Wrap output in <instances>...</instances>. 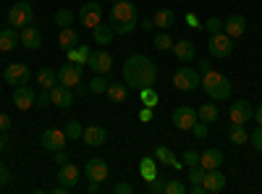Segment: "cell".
<instances>
[{"label":"cell","instance_id":"cell-1","mask_svg":"<svg viewBox=\"0 0 262 194\" xmlns=\"http://www.w3.org/2000/svg\"><path fill=\"white\" fill-rule=\"evenodd\" d=\"M158 79V66L152 63L147 55H131L123 60V81L126 87H134V90H142V87H152Z\"/></svg>","mask_w":262,"mask_h":194},{"label":"cell","instance_id":"cell-2","mask_svg":"<svg viewBox=\"0 0 262 194\" xmlns=\"http://www.w3.org/2000/svg\"><path fill=\"white\" fill-rule=\"evenodd\" d=\"M107 24L113 27V32L116 34H131L137 29V24H139V11H137V6L131 3V0H118V3H113V8H111V21Z\"/></svg>","mask_w":262,"mask_h":194},{"label":"cell","instance_id":"cell-3","mask_svg":"<svg viewBox=\"0 0 262 194\" xmlns=\"http://www.w3.org/2000/svg\"><path fill=\"white\" fill-rule=\"evenodd\" d=\"M202 87H205V92L210 95V100H215V102L228 100L231 92H233L231 79H228L226 74H221V71H212V69L202 74Z\"/></svg>","mask_w":262,"mask_h":194},{"label":"cell","instance_id":"cell-4","mask_svg":"<svg viewBox=\"0 0 262 194\" xmlns=\"http://www.w3.org/2000/svg\"><path fill=\"white\" fill-rule=\"evenodd\" d=\"M173 87H176L179 92H194L196 87H202V76H200V71H194L189 66H181V69H176V74H173Z\"/></svg>","mask_w":262,"mask_h":194},{"label":"cell","instance_id":"cell-5","mask_svg":"<svg viewBox=\"0 0 262 194\" xmlns=\"http://www.w3.org/2000/svg\"><path fill=\"white\" fill-rule=\"evenodd\" d=\"M32 18H34V11H32V3H27V0H18V3H13L11 11H8V24H11L13 29L29 27Z\"/></svg>","mask_w":262,"mask_h":194},{"label":"cell","instance_id":"cell-6","mask_svg":"<svg viewBox=\"0 0 262 194\" xmlns=\"http://www.w3.org/2000/svg\"><path fill=\"white\" fill-rule=\"evenodd\" d=\"M79 81H84V66L66 60L63 66L58 69V84H63V87H71V90H74Z\"/></svg>","mask_w":262,"mask_h":194},{"label":"cell","instance_id":"cell-7","mask_svg":"<svg viewBox=\"0 0 262 194\" xmlns=\"http://www.w3.org/2000/svg\"><path fill=\"white\" fill-rule=\"evenodd\" d=\"M207 50H210L212 58H228L231 50H233V39H231L226 32H215V34H210V39H207Z\"/></svg>","mask_w":262,"mask_h":194},{"label":"cell","instance_id":"cell-8","mask_svg":"<svg viewBox=\"0 0 262 194\" xmlns=\"http://www.w3.org/2000/svg\"><path fill=\"white\" fill-rule=\"evenodd\" d=\"M76 18H79V24H81V27L95 29V27L100 24V21H102V6H100V3H95V0H90V3H84V6L79 8Z\"/></svg>","mask_w":262,"mask_h":194},{"label":"cell","instance_id":"cell-9","mask_svg":"<svg viewBox=\"0 0 262 194\" xmlns=\"http://www.w3.org/2000/svg\"><path fill=\"white\" fill-rule=\"evenodd\" d=\"M3 76H6V84H11V87H21V84H29L32 71H29L27 63H8Z\"/></svg>","mask_w":262,"mask_h":194},{"label":"cell","instance_id":"cell-10","mask_svg":"<svg viewBox=\"0 0 262 194\" xmlns=\"http://www.w3.org/2000/svg\"><path fill=\"white\" fill-rule=\"evenodd\" d=\"M66 142H69V137H66V132H60V128H45L39 137V144L50 149V153H58V149H66Z\"/></svg>","mask_w":262,"mask_h":194},{"label":"cell","instance_id":"cell-11","mask_svg":"<svg viewBox=\"0 0 262 194\" xmlns=\"http://www.w3.org/2000/svg\"><path fill=\"white\" fill-rule=\"evenodd\" d=\"M86 66H90L95 74H111L113 69V55L107 53V50H92L90 53V60H86Z\"/></svg>","mask_w":262,"mask_h":194},{"label":"cell","instance_id":"cell-12","mask_svg":"<svg viewBox=\"0 0 262 194\" xmlns=\"http://www.w3.org/2000/svg\"><path fill=\"white\" fill-rule=\"evenodd\" d=\"M196 121H200V118H196V111H194V107H189V105H181V107L173 111V126L181 128V132H191V126Z\"/></svg>","mask_w":262,"mask_h":194},{"label":"cell","instance_id":"cell-13","mask_svg":"<svg viewBox=\"0 0 262 194\" xmlns=\"http://www.w3.org/2000/svg\"><path fill=\"white\" fill-rule=\"evenodd\" d=\"M252 116H254V107H252L249 100H236V102H231V107H228L231 123H247Z\"/></svg>","mask_w":262,"mask_h":194},{"label":"cell","instance_id":"cell-14","mask_svg":"<svg viewBox=\"0 0 262 194\" xmlns=\"http://www.w3.org/2000/svg\"><path fill=\"white\" fill-rule=\"evenodd\" d=\"M13 105L18 111H29V107L37 105V92L29 87V84H21V87H13Z\"/></svg>","mask_w":262,"mask_h":194},{"label":"cell","instance_id":"cell-15","mask_svg":"<svg viewBox=\"0 0 262 194\" xmlns=\"http://www.w3.org/2000/svg\"><path fill=\"white\" fill-rule=\"evenodd\" d=\"M223 32H226L231 39L244 37V32H247V18H244L242 13H231L228 18H223Z\"/></svg>","mask_w":262,"mask_h":194},{"label":"cell","instance_id":"cell-16","mask_svg":"<svg viewBox=\"0 0 262 194\" xmlns=\"http://www.w3.org/2000/svg\"><path fill=\"white\" fill-rule=\"evenodd\" d=\"M202 186H205V194H217V191H223V189H226V176L221 174V168L205 170Z\"/></svg>","mask_w":262,"mask_h":194},{"label":"cell","instance_id":"cell-17","mask_svg":"<svg viewBox=\"0 0 262 194\" xmlns=\"http://www.w3.org/2000/svg\"><path fill=\"white\" fill-rule=\"evenodd\" d=\"M107 176H111V168H107L105 158H90V163H86V179L102 184Z\"/></svg>","mask_w":262,"mask_h":194},{"label":"cell","instance_id":"cell-18","mask_svg":"<svg viewBox=\"0 0 262 194\" xmlns=\"http://www.w3.org/2000/svg\"><path fill=\"white\" fill-rule=\"evenodd\" d=\"M81 142L86 147H102L107 142V132H105V126L95 123V126H86L84 128V134H81Z\"/></svg>","mask_w":262,"mask_h":194},{"label":"cell","instance_id":"cell-19","mask_svg":"<svg viewBox=\"0 0 262 194\" xmlns=\"http://www.w3.org/2000/svg\"><path fill=\"white\" fill-rule=\"evenodd\" d=\"M74 100H76V95H74V90H71V87L55 84V87L50 90V102H53L55 107H71V105H74Z\"/></svg>","mask_w":262,"mask_h":194},{"label":"cell","instance_id":"cell-20","mask_svg":"<svg viewBox=\"0 0 262 194\" xmlns=\"http://www.w3.org/2000/svg\"><path fill=\"white\" fill-rule=\"evenodd\" d=\"M79 179H81V174H79V168H76L74 163H63V165H60V170H58V184L74 189V186L79 184Z\"/></svg>","mask_w":262,"mask_h":194},{"label":"cell","instance_id":"cell-21","mask_svg":"<svg viewBox=\"0 0 262 194\" xmlns=\"http://www.w3.org/2000/svg\"><path fill=\"white\" fill-rule=\"evenodd\" d=\"M18 34H21V45H24L27 50H37V48L42 45V32H39L34 24L24 27V29H21Z\"/></svg>","mask_w":262,"mask_h":194},{"label":"cell","instance_id":"cell-22","mask_svg":"<svg viewBox=\"0 0 262 194\" xmlns=\"http://www.w3.org/2000/svg\"><path fill=\"white\" fill-rule=\"evenodd\" d=\"M113 37H116L113 27H111V24H102V21L92 29V39H95V45H97V48H107V45L113 42Z\"/></svg>","mask_w":262,"mask_h":194},{"label":"cell","instance_id":"cell-23","mask_svg":"<svg viewBox=\"0 0 262 194\" xmlns=\"http://www.w3.org/2000/svg\"><path fill=\"white\" fill-rule=\"evenodd\" d=\"M173 55H176L181 63H189V60H194V55H196L194 42H191V39H179V42H173Z\"/></svg>","mask_w":262,"mask_h":194},{"label":"cell","instance_id":"cell-24","mask_svg":"<svg viewBox=\"0 0 262 194\" xmlns=\"http://www.w3.org/2000/svg\"><path fill=\"white\" fill-rule=\"evenodd\" d=\"M200 165L205 170H212V168H221L223 165V153L217 147H210L205 153H200Z\"/></svg>","mask_w":262,"mask_h":194},{"label":"cell","instance_id":"cell-25","mask_svg":"<svg viewBox=\"0 0 262 194\" xmlns=\"http://www.w3.org/2000/svg\"><path fill=\"white\" fill-rule=\"evenodd\" d=\"M21 45V34H18V29H0V50L3 53H11V50H16Z\"/></svg>","mask_w":262,"mask_h":194},{"label":"cell","instance_id":"cell-26","mask_svg":"<svg viewBox=\"0 0 262 194\" xmlns=\"http://www.w3.org/2000/svg\"><path fill=\"white\" fill-rule=\"evenodd\" d=\"M152 24H155V29H170L173 24H176V13H173V8H160L152 13Z\"/></svg>","mask_w":262,"mask_h":194},{"label":"cell","instance_id":"cell-27","mask_svg":"<svg viewBox=\"0 0 262 194\" xmlns=\"http://www.w3.org/2000/svg\"><path fill=\"white\" fill-rule=\"evenodd\" d=\"M139 176L144 179V181H155L160 174H158V160H155V155H144L142 160H139Z\"/></svg>","mask_w":262,"mask_h":194},{"label":"cell","instance_id":"cell-28","mask_svg":"<svg viewBox=\"0 0 262 194\" xmlns=\"http://www.w3.org/2000/svg\"><path fill=\"white\" fill-rule=\"evenodd\" d=\"M58 45H60V50H63V53L74 50V48L79 45V32H76L74 27H66V29H60V34H58Z\"/></svg>","mask_w":262,"mask_h":194},{"label":"cell","instance_id":"cell-29","mask_svg":"<svg viewBox=\"0 0 262 194\" xmlns=\"http://www.w3.org/2000/svg\"><path fill=\"white\" fill-rule=\"evenodd\" d=\"M105 95L111 97V102H116V105L126 102V97H128V87H126V81H123V84H121V81H111V84H107V90H105Z\"/></svg>","mask_w":262,"mask_h":194},{"label":"cell","instance_id":"cell-30","mask_svg":"<svg viewBox=\"0 0 262 194\" xmlns=\"http://www.w3.org/2000/svg\"><path fill=\"white\" fill-rule=\"evenodd\" d=\"M152 155H155V160H158V163H163V165H170V168H181V165H184L181 160H176V158H173V153H170V149H168L165 144H158L155 149H152Z\"/></svg>","mask_w":262,"mask_h":194},{"label":"cell","instance_id":"cell-31","mask_svg":"<svg viewBox=\"0 0 262 194\" xmlns=\"http://www.w3.org/2000/svg\"><path fill=\"white\" fill-rule=\"evenodd\" d=\"M217 116H221V111H217V105H215V102H205V105L196 107V118L205 121V123H215Z\"/></svg>","mask_w":262,"mask_h":194},{"label":"cell","instance_id":"cell-32","mask_svg":"<svg viewBox=\"0 0 262 194\" xmlns=\"http://www.w3.org/2000/svg\"><path fill=\"white\" fill-rule=\"evenodd\" d=\"M228 139H231V144H247L249 142V132L244 128V123H231V128H228Z\"/></svg>","mask_w":262,"mask_h":194},{"label":"cell","instance_id":"cell-33","mask_svg":"<svg viewBox=\"0 0 262 194\" xmlns=\"http://www.w3.org/2000/svg\"><path fill=\"white\" fill-rule=\"evenodd\" d=\"M37 81H39L42 90H53L55 84H58V71H53V69H39V71H37Z\"/></svg>","mask_w":262,"mask_h":194},{"label":"cell","instance_id":"cell-34","mask_svg":"<svg viewBox=\"0 0 262 194\" xmlns=\"http://www.w3.org/2000/svg\"><path fill=\"white\" fill-rule=\"evenodd\" d=\"M53 18H55L58 29H66V27H74V18H76V13H74V11H69V8H58Z\"/></svg>","mask_w":262,"mask_h":194},{"label":"cell","instance_id":"cell-35","mask_svg":"<svg viewBox=\"0 0 262 194\" xmlns=\"http://www.w3.org/2000/svg\"><path fill=\"white\" fill-rule=\"evenodd\" d=\"M66 55H69V60H71V63H79V66H86V60H90V48H86V45H76L74 50H69Z\"/></svg>","mask_w":262,"mask_h":194},{"label":"cell","instance_id":"cell-36","mask_svg":"<svg viewBox=\"0 0 262 194\" xmlns=\"http://www.w3.org/2000/svg\"><path fill=\"white\" fill-rule=\"evenodd\" d=\"M152 45H155V50H173V37L168 34V32H158L155 34V39H152Z\"/></svg>","mask_w":262,"mask_h":194},{"label":"cell","instance_id":"cell-37","mask_svg":"<svg viewBox=\"0 0 262 194\" xmlns=\"http://www.w3.org/2000/svg\"><path fill=\"white\" fill-rule=\"evenodd\" d=\"M107 76L105 74H97L92 81H90V95H105V90H107Z\"/></svg>","mask_w":262,"mask_h":194},{"label":"cell","instance_id":"cell-38","mask_svg":"<svg viewBox=\"0 0 262 194\" xmlns=\"http://www.w3.org/2000/svg\"><path fill=\"white\" fill-rule=\"evenodd\" d=\"M142 105H147V107H155L158 102H160V97H158V92L152 90V87H142Z\"/></svg>","mask_w":262,"mask_h":194},{"label":"cell","instance_id":"cell-39","mask_svg":"<svg viewBox=\"0 0 262 194\" xmlns=\"http://www.w3.org/2000/svg\"><path fill=\"white\" fill-rule=\"evenodd\" d=\"M63 132H66V137H69V139H81V134H84V126H81L79 121H69Z\"/></svg>","mask_w":262,"mask_h":194},{"label":"cell","instance_id":"cell-40","mask_svg":"<svg viewBox=\"0 0 262 194\" xmlns=\"http://www.w3.org/2000/svg\"><path fill=\"white\" fill-rule=\"evenodd\" d=\"M186 191H189V186H184V184L176 181V179L165 181V194H186Z\"/></svg>","mask_w":262,"mask_h":194},{"label":"cell","instance_id":"cell-41","mask_svg":"<svg viewBox=\"0 0 262 194\" xmlns=\"http://www.w3.org/2000/svg\"><path fill=\"white\" fill-rule=\"evenodd\" d=\"M181 163H184L186 168H191V165H200V153H196V149H186L184 158H181Z\"/></svg>","mask_w":262,"mask_h":194},{"label":"cell","instance_id":"cell-42","mask_svg":"<svg viewBox=\"0 0 262 194\" xmlns=\"http://www.w3.org/2000/svg\"><path fill=\"white\" fill-rule=\"evenodd\" d=\"M202 179H205V168L202 165H191L189 168V181L191 184H202Z\"/></svg>","mask_w":262,"mask_h":194},{"label":"cell","instance_id":"cell-43","mask_svg":"<svg viewBox=\"0 0 262 194\" xmlns=\"http://www.w3.org/2000/svg\"><path fill=\"white\" fill-rule=\"evenodd\" d=\"M205 29H207L210 34H215V32H223V18H217V16L207 18V21H205Z\"/></svg>","mask_w":262,"mask_h":194},{"label":"cell","instance_id":"cell-44","mask_svg":"<svg viewBox=\"0 0 262 194\" xmlns=\"http://www.w3.org/2000/svg\"><path fill=\"white\" fill-rule=\"evenodd\" d=\"M147 191L149 194H165V181L158 176L155 181H147Z\"/></svg>","mask_w":262,"mask_h":194},{"label":"cell","instance_id":"cell-45","mask_svg":"<svg viewBox=\"0 0 262 194\" xmlns=\"http://www.w3.org/2000/svg\"><path fill=\"white\" fill-rule=\"evenodd\" d=\"M249 142H252V147L257 149V153H262V126H257L254 132H249Z\"/></svg>","mask_w":262,"mask_h":194},{"label":"cell","instance_id":"cell-46","mask_svg":"<svg viewBox=\"0 0 262 194\" xmlns=\"http://www.w3.org/2000/svg\"><path fill=\"white\" fill-rule=\"evenodd\" d=\"M191 132H194L196 139H207V123H205V121H196V123L191 126Z\"/></svg>","mask_w":262,"mask_h":194},{"label":"cell","instance_id":"cell-47","mask_svg":"<svg viewBox=\"0 0 262 194\" xmlns=\"http://www.w3.org/2000/svg\"><path fill=\"white\" fill-rule=\"evenodd\" d=\"M37 105H39V107H48V105H53V102H50V90H42V92H37Z\"/></svg>","mask_w":262,"mask_h":194},{"label":"cell","instance_id":"cell-48","mask_svg":"<svg viewBox=\"0 0 262 194\" xmlns=\"http://www.w3.org/2000/svg\"><path fill=\"white\" fill-rule=\"evenodd\" d=\"M131 191H134V186L126 184V181H118V184L113 186V194H131Z\"/></svg>","mask_w":262,"mask_h":194},{"label":"cell","instance_id":"cell-49","mask_svg":"<svg viewBox=\"0 0 262 194\" xmlns=\"http://www.w3.org/2000/svg\"><path fill=\"white\" fill-rule=\"evenodd\" d=\"M74 95H76V97H86V95H90V84H84V81H79L76 87H74Z\"/></svg>","mask_w":262,"mask_h":194},{"label":"cell","instance_id":"cell-50","mask_svg":"<svg viewBox=\"0 0 262 194\" xmlns=\"http://www.w3.org/2000/svg\"><path fill=\"white\" fill-rule=\"evenodd\" d=\"M8 179H11V170H8V165L0 163V186H6V184H8Z\"/></svg>","mask_w":262,"mask_h":194},{"label":"cell","instance_id":"cell-51","mask_svg":"<svg viewBox=\"0 0 262 194\" xmlns=\"http://www.w3.org/2000/svg\"><path fill=\"white\" fill-rule=\"evenodd\" d=\"M139 121L142 123H149L152 121V107H147V105L142 107V111H139Z\"/></svg>","mask_w":262,"mask_h":194},{"label":"cell","instance_id":"cell-52","mask_svg":"<svg viewBox=\"0 0 262 194\" xmlns=\"http://www.w3.org/2000/svg\"><path fill=\"white\" fill-rule=\"evenodd\" d=\"M212 69V63H210V58H202L200 63H196V71H200V74H205V71H210Z\"/></svg>","mask_w":262,"mask_h":194},{"label":"cell","instance_id":"cell-53","mask_svg":"<svg viewBox=\"0 0 262 194\" xmlns=\"http://www.w3.org/2000/svg\"><path fill=\"white\" fill-rule=\"evenodd\" d=\"M8 128H11V118H8L6 113H0V132L8 134Z\"/></svg>","mask_w":262,"mask_h":194},{"label":"cell","instance_id":"cell-54","mask_svg":"<svg viewBox=\"0 0 262 194\" xmlns=\"http://www.w3.org/2000/svg\"><path fill=\"white\" fill-rule=\"evenodd\" d=\"M186 24H189V27H194V29H202V24H200V18H196L194 13H186Z\"/></svg>","mask_w":262,"mask_h":194},{"label":"cell","instance_id":"cell-55","mask_svg":"<svg viewBox=\"0 0 262 194\" xmlns=\"http://www.w3.org/2000/svg\"><path fill=\"white\" fill-rule=\"evenodd\" d=\"M102 191V184L100 181H90V186H86V194H100Z\"/></svg>","mask_w":262,"mask_h":194},{"label":"cell","instance_id":"cell-56","mask_svg":"<svg viewBox=\"0 0 262 194\" xmlns=\"http://www.w3.org/2000/svg\"><path fill=\"white\" fill-rule=\"evenodd\" d=\"M53 158H55V163H58V165H63V163H69V155H66V149H58V153H55Z\"/></svg>","mask_w":262,"mask_h":194},{"label":"cell","instance_id":"cell-57","mask_svg":"<svg viewBox=\"0 0 262 194\" xmlns=\"http://www.w3.org/2000/svg\"><path fill=\"white\" fill-rule=\"evenodd\" d=\"M189 191L191 194H205V186L202 184H189Z\"/></svg>","mask_w":262,"mask_h":194},{"label":"cell","instance_id":"cell-58","mask_svg":"<svg viewBox=\"0 0 262 194\" xmlns=\"http://www.w3.org/2000/svg\"><path fill=\"white\" fill-rule=\"evenodd\" d=\"M252 118H257V126H262V102L257 105V111H254V116Z\"/></svg>","mask_w":262,"mask_h":194},{"label":"cell","instance_id":"cell-59","mask_svg":"<svg viewBox=\"0 0 262 194\" xmlns=\"http://www.w3.org/2000/svg\"><path fill=\"white\" fill-rule=\"evenodd\" d=\"M6 144H8V137H6V132H0V153L6 149Z\"/></svg>","mask_w":262,"mask_h":194},{"label":"cell","instance_id":"cell-60","mask_svg":"<svg viewBox=\"0 0 262 194\" xmlns=\"http://www.w3.org/2000/svg\"><path fill=\"white\" fill-rule=\"evenodd\" d=\"M152 27H155V24H152V18H147V21H142V29H147V32H152Z\"/></svg>","mask_w":262,"mask_h":194},{"label":"cell","instance_id":"cell-61","mask_svg":"<svg viewBox=\"0 0 262 194\" xmlns=\"http://www.w3.org/2000/svg\"><path fill=\"white\" fill-rule=\"evenodd\" d=\"M111 3H118V0H111Z\"/></svg>","mask_w":262,"mask_h":194},{"label":"cell","instance_id":"cell-62","mask_svg":"<svg viewBox=\"0 0 262 194\" xmlns=\"http://www.w3.org/2000/svg\"><path fill=\"white\" fill-rule=\"evenodd\" d=\"M27 3H34V0H27Z\"/></svg>","mask_w":262,"mask_h":194}]
</instances>
